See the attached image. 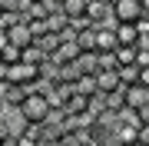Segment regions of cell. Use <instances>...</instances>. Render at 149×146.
<instances>
[{"instance_id": "cell-1", "label": "cell", "mask_w": 149, "mask_h": 146, "mask_svg": "<svg viewBox=\"0 0 149 146\" xmlns=\"http://www.w3.org/2000/svg\"><path fill=\"white\" fill-rule=\"evenodd\" d=\"M27 123H43L47 119V113H50V103H47V96L43 93H37V90H30L27 93V100L20 103V110H17Z\"/></svg>"}, {"instance_id": "cell-2", "label": "cell", "mask_w": 149, "mask_h": 146, "mask_svg": "<svg viewBox=\"0 0 149 146\" xmlns=\"http://www.w3.org/2000/svg\"><path fill=\"white\" fill-rule=\"evenodd\" d=\"M3 80H10L13 87H30V90H33V83L40 80V66L27 63V60H17V63H7V76H3Z\"/></svg>"}, {"instance_id": "cell-3", "label": "cell", "mask_w": 149, "mask_h": 146, "mask_svg": "<svg viewBox=\"0 0 149 146\" xmlns=\"http://www.w3.org/2000/svg\"><path fill=\"white\" fill-rule=\"evenodd\" d=\"M123 103H126V110H143L149 103V87H143V83L123 87Z\"/></svg>"}, {"instance_id": "cell-4", "label": "cell", "mask_w": 149, "mask_h": 146, "mask_svg": "<svg viewBox=\"0 0 149 146\" xmlns=\"http://www.w3.org/2000/svg\"><path fill=\"white\" fill-rule=\"evenodd\" d=\"M113 13H116V20H139L143 17V3L139 0H116L113 3Z\"/></svg>"}, {"instance_id": "cell-5", "label": "cell", "mask_w": 149, "mask_h": 146, "mask_svg": "<svg viewBox=\"0 0 149 146\" xmlns=\"http://www.w3.org/2000/svg\"><path fill=\"white\" fill-rule=\"evenodd\" d=\"M7 40H10L13 47H20V50L30 47V43H33V30H30V23H27V20H23V23H13V27L7 30Z\"/></svg>"}, {"instance_id": "cell-6", "label": "cell", "mask_w": 149, "mask_h": 146, "mask_svg": "<svg viewBox=\"0 0 149 146\" xmlns=\"http://www.w3.org/2000/svg\"><path fill=\"white\" fill-rule=\"evenodd\" d=\"M116 47H119L116 30L113 27H96V53H113Z\"/></svg>"}, {"instance_id": "cell-7", "label": "cell", "mask_w": 149, "mask_h": 146, "mask_svg": "<svg viewBox=\"0 0 149 146\" xmlns=\"http://www.w3.org/2000/svg\"><path fill=\"white\" fill-rule=\"evenodd\" d=\"M93 76H96V90H100V93H113V90H119V87H123L116 70H96Z\"/></svg>"}, {"instance_id": "cell-8", "label": "cell", "mask_w": 149, "mask_h": 146, "mask_svg": "<svg viewBox=\"0 0 149 146\" xmlns=\"http://www.w3.org/2000/svg\"><path fill=\"white\" fill-rule=\"evenodd\" d=\"M113 30H116V40H119V43H136V40H139V27H136L133 20H116Z\"/></svg>"}, {"instance_id": "cell-9", "label": "cell", "mask_w": 149, "mask_h": 146, "mask_svg": "<svg viewBox=\"0 0 149 146\" xmlns=\"http://www.w3.org/2000/svg\"><path fill=\"white\" fill-rule=\"evenodd\" d=\"M76 57H80V43H76V37H70V40L60 43V50L50 60H53V63H70V60H76Z\"/></svg>"}, {"instance_id": "cell-10", "label": "cell", "mask_w": 149, "mask_h": 146, "mask_svg": "<svg viewBox=\"0 0 149 146\" xmlns=\"http://www.w3.org/2000/svg\"><path fill=\"white\" fill-rule=\"evenodd\" d=\"M66 27H70V17H66V10H63V7L50 10V17H47V30H50V33H63Z\"/></svg>"}, {"instance_id": "cell-11", "label": "cell", "mask_w": 149, "mask_h": 146, "mask_svg": "<svg viewBox=\"0 0 149 146\" xmlns=\"http://www.w3.org/2000/svg\"><path fill=\"white\" fill-rule=\"evenodd\" d=\"M76 66H80L83 73H96V70H100V53H96V50H80Z\"/></svg>"}, {"instance_id": "cell-12", "label": "cell", "mask_w": 149, "mask_h": 146, "mask_svg": "<svg viewBox=\"0 0 149 146\" xmlns=\"http://www.w3.org/2000/svg\"><path fill=\"white\" fill-rule=\"evenodd\" d=\"M20 60H27V63H33V66H40V63H47L50 57H47V50H43V47L37 43V40H33L30 47H23V57H20Z\"/></svg>"}, {"instance_id": "cell-13", "label": "cell", "mask_w": 149, "mask_h": 146, "mask_svg": "<svg viewBox=\"0 0 149 146\" xmlns=\"http://www.w3.org/2000/svg\"><path fill=\"white\" fill-rule=\"evenodd\" d=\"M50 10H53V7H50L47 0H30V7H27V20H47Z\"/></svg>"}, {"instance_id": "cell-14", "label": "cell", "mask_w": 149, "mask_h": 146, "mask_svg": "<svg viewBox=\"0 0 149 146\" xmlns=\"http://www.w3.org/2000/svg\"><path fill=\"white\" fill-rule=\"evenodd\" d=\"M116 73H119V83H123V87H136V83H139V66L136 63L116 66Z\"/></svg>"}, {"instance_id": "cell-15", "label": "cell", "mask_w": 149, "mask_h": 146, "mask_svg": "<svg viewBox=\"0 0 149 146\" xmlns=\"http://www.w3.org/2000/svg\"><path fill=\"white\" fill-rule=\"evenodd\" d=\"M116 66H126V63H136V43H119L116 50Z\"/></svg>"}, {"instance_id": "cell-16", "label": "cell", "mask_w": 149, "mask_h": 146, "mask_svg": "<svg viewBox=\"0 0 149 146\" xmlns=\"http://www.w3.org/2000/svg\"><path fill=\"white\" fill-rule=\"evenodd\" d=\"M73 90H76V93H83V96H93V93H100V90H96V76H93V73H83L80 80L73 83Z\"/></svg>"}, {"instance_id": "cell-17", "label": "cell", "mask_w": 149, "mask_h": 146, "mask_svg": "<svg viewBox=\"0 0 149 146\" xmlns=\"http://www.w3.org/2000/svg\"><path fill=\"white\" fill-rule=\"evenodd\" d=\"M0 53H3V63H17V60L23 57V50H20V47H13L7 37H0Z\"/></svg>"}, {"instance_id": "cell-18", "label": "cell", "mask_w": 149, "mask_h": 146, "mask_svg": "<svg viewBox=\"0 0 149 146\" xmlns=\"http://www.w3.org/2000/svg\"><path fill=\"white\" fill-rule=\"evenodd\" d=\"M37 43L47 50V57H53L56 50H60V43H63V40H60V33H43V37H37Z\"/></svg>"}, {"instance_id": "cell-19", "label": "cell", "mask_w": 149, "mask_h": 146, "mask_svg": "<svg viewBox=\"0 0 149 146\" xmlns=\"http://www.w3.org/2000/svg\"><path fill=\"white\" fill-rule=\"evenodd\" d=\"M76 43H80V50H96V27H86L76 33Z\"/></svg>"}, {"instance_id": "cell-20", "label": "cell", "mask_w": 149, "mask_h": 146, "mask_svg": "<svg viewBox=\"0 0 149 146\" xmlns=\"http://www.w3.org/2000/svg\"><path fill=\"white\" fill-rule=\"evenodd\" d=\"M103 96H106V110H113V113H123V110H126V103H123V87L113 90V93H103Z\"/></svg>"}, {"instance_id": "cell-21", "label": "cell", "mask_w": 149, "mask_h": 146, "mask_svg": "<svg viewBox=\"0 0 149 146\" xmlns=\"http://www.w3.org/2000/svg\"><path fill=\"white\" fill-rule=\"evenodd\" d=\"M86 113H90L93 119L100 116V113H106V96H103V93H93V96H90V110H86Z\"/></svg>"}, {"instance_id": "cell-22", "label": "cell", "mask_w": 149, "mask_h": 146, "mask_svg": "<svg viewBox=\"0 0 149 146\" xmlns=\"http://www.w3.org/2000/svg\"><path fill=\"white\" fill-rule=\"evenodd\" d=\"M86 3H90V0H63V10H66V17H83Z\"/></svg>"}, {"instance_id": "cell-23", "label": "cell", "mask_w": 149, "mask_h": 146, "mask_svg": "<svg viewBox=\"0 0 149 146\" xmlns=\"http://www.w3.org/2000/svg\"><path fill=\"white\" fill-rule=\"evenodd\" d=\"M100 70H116V53H100Z\"/></svg>"}, {"instance_id": "cell-24", "label": "cell", "mask_w": 149, "mask_h": 146, "mask_svg": "<svg viewBox=\"0 0 149 146\" xmlns=\"http://www.w3.org/2000/svg\"><path fill=\"white\" fill-rule=\"evenodd\" d=\"M27 23H30V30H33V40L43 37V33H50L47 30V20H27Z\"/></svg>"}, {"instance_id": "cell-25", "label": "cell", "mask_w": 149, "mask_h": 146, "mask_svg": "<svg viewBox=\"0 0 149 146\" xmlns=\"http://www.w3.org/2000/svg\"><path fill=\"white\" fill-rule=\"evenodd\" d=\"M3 3H7V10H23V13H27L30 0H3Z\"/></svg>"}, {"instance_id": "cell-26", "label": "cell", "mask_w": 149, "mask_h": 146, "mask_svg": "<svg viewBox=\"0 0 149 146\" xmlns=\"http://www.w3.org/2000/svg\"><path fill=\"white\" fill-rule=\"evenodd\" d=\"M139 143H143V146H149V119L139 126Z\"/></svg>"}, {"instance_id": "cell-27", "label": "cell", "mask_w": 149, "mask_h": 146, "mask_svg": "<svg viewBox=\"0 0 149 146\" xmlns=\"http://www.w3.org/2000/svg\"><path fill=\"white\" fill-rule=\"evenodd\" d=\"M136 27H139V33H149V13L143 10V17L136 20Z\"/></svg>"}, {"instance_id": "cell-28", "label": "cell", "mask_w": 149, "mask_h": 146, "mask_svg": "<svg viewBox=\"0 0 149 146\" xmlns=\"http://www.w3.org/2000/svg\"><path fill=\"white\" fill-rule=\"evenodd\" d=\"M139 83H143V87H149V66H139Z\"/></svg>"}, {"instance_id": "cell-29", "label": "cell", "mask_w": 149, "mask_h": 146, "mask_svg": "<svg viewBox=\"0 0 149 146\" xmlns=\"http://www.w3.org/2000/svg\"><path fill=\"white\" fill-rule=\"evenodd\" d=\"M0 113H7V100H3V93H0Z\"/></svg>"}, {"instance_id": "cell-30", "label": "cell", "mask_w": 149, "mask_h": 146, "mask_svg": "<svg viewBox=\"0 0 149 146\" xmlns=\"http://www.w3.org/2000/svg\"><path fill=\"white\" fill-rule=\"evenodd\" d=\"M47 3H50V7L56 10V7H63V0H47Z\"/></svg>"}, {"instance_id": "cell-31", "label": "cell", "mask_w": 149, "mask_h": 146, "mask_svg": "<svg viewBox=\"0 0 149 146\" xmlns=\"http://www.w3.org/2000/svg\"><path fill=\"white\" fill-rule=\"evenodd\" d=\"M139 3H143V10H146V13H149V0H139Z\"/></svg>"}, {"instance_id": "cell-32", "label": "cell", "mask_w": 149, "mask_h": 146, "mask_svg": "<svg viewBox=\"0 0 149 146\" xmlns=\"http://www.w3.org/2000/svg\"><path fill=\"white\" fill-rule=\"evenodd\" d=\"M3 10H7V3H3V0H0V13H3Z\"/></svg>"}, {"instance_id": "cell-33", "label": "cell", "mask_w": 149, "mask_h": 146, "mask_svg": "<svg viewBox=\"0 0 149 146\" xmlns=\"http://www.w3.org/2000/svg\"><path fill=\"white\" fill-rule=\"evenodd\" d=\"M106 3H109V7H113V3H116V0H106Z\"/></svg>"}, {"instance_id": "cell-34", "label": "cell", "mask_w": 149, "mask_h": 146, "mask_svg": "<svg viewBox=\"0 0 149 146\" xmlns=\"http://www.w3.org/2000/svg\"><path fill=\"white\" fill-rule=\"evenodd\" d=\"M0 63H3V53H0Z\"/></svg>"}, {"instance_id": "cell-35", "label": "cell", "mask_w": 149, "mask_h": 146, "mask_svg": "<svg viewBox=\"0 0 149 146\" xmlns=\"http://www.w3.org/2000/svg\"><path fill=\"white\" fill-rule=\"evenodd\" d=\"M0 146H3V140H0Z\"/></svg>"}]
</instances>
